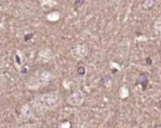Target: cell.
<instances>
[{"mask_svg":"<svg viewBox=\"0 0 161 128\" xmlns=\"http://www.w3.org/2000/svg\"><path fill=\"white\" fill-rule=\"evenodd\" d=\"M50 80H51V74L48 71L43 70L39 72L38 75L34 78L31 86H42L47 85V83H49Z\"/></svg>","mask_w":161,"mask_h":128,"instance_id":"6da1fadb","label":"cell"},{"mask_svg":"<svg viewBox=\"0 0 161 128\" xmlns=\"http://www.w3.org/2000/svg\"><path fill=\"white\" fill-rule=\"evenodd\" d=\"M87 52H88V48L85 44H78L75 47H73L71 49L72 56L77 60L83 59L84 57H86L87 55Z\"/></svg>","mask_w":161,"mask_h":128,"instance_id":"7a4b0ae2","label":"cell"},{"mask_svg":"<svg viewBox=\"0 0 161 128\" xmlns=\"http://www.w3.org/2000/svg\"><path fill=\"white\" fill-rule=\"evenodd\" d=\"M39 4L43 12H48L55 6H57L56 0H39Z\"/></svg>","mask_w":161,"mask_h":128,"instance_id":"3957f363","label":"cell"},{"mask_svg":"<svg viewBox=\"0 0 161 128\" xmlns=\"http://www.w3.org/2000/svg\"><path fill=\"white\" fill-rule=\"evenodd\" d=\"M83 101V95L80 91L73 93L70 97H68V102L72 104H79Z\"/></svg>","mask_w":161,"mask_h":128,"instance_id":"277c9868","label":"cell"},{"mask_svg":"<svg viewBox=\"0 0 161 128\" xmlns=\"http://www.w3.org/2000/svg\"><path fill=\"white\" fill-rule=\"evenodd\" d=\"M39 57H40V59L43 62H48V60L51 57V52H50V50L48 48H45V49H43V50L40 51Z\"/></svg>","mask_w":161,"mask_h":128,"instance_id":"5b68a950","label":"cell"},{"mask_svg":"<svg viewBox=\"0 0 161 128\" xmlns=\"http://www.w3.org/2000/svg\"><path fill=\"white\" fill-rule=\"evenodd\" d=\"M61 18V13L58 11H54L48 14H47V20L50 21V22H56Z\"/></svg>","mask_w":161,"mask_h":128,"instance_id":"8992f818","label":"cell"},{"mask_svg":"<svg viewBox=\"0 0 161 128\" xmlns=\"http://www.w3.org/2000/svg\"><path fill=\"white\" fill-rule=\"evenodd\" d=\"M2 65V60H1V58H0V66Z\"/></svg>","mask_w":161,"mask_h":128,"instance_id":"52a82bcc","label":"cell"}]
</instances>
